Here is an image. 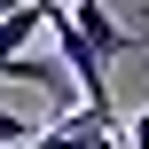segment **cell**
Returning <instances> with one entry per match:
<instances>
[{
	"mask_svg": "<svg viewBox=\"0 0 149 149\" xmlns=\"http://www.w3.org/2000/svg\"><path fill=\"white\" fill-rule=\"evenodd\" d=\"M31 141V118H16V110H0V149H24Z\"/></svg>",
	"mask_w": 149,
	"mask_h": 149,
	"instance_id": "7a4b0ae2",
	"label": "cell"
},
{
	"mask_svg": "<svg viewBox=\"0 0 149 149\" xmlns=\"http://www.w3.org/2000/svg\"><path fill=\"white\" fill-rule=\"evenodd\" d=\"M8 8H16V0H0V16H8Z\"/></svg>",
	"mask_w": 149,
	"mask_h": 149,
	"instance_id": "277c9868",
	"label": "cell"
},
{
	"mask_svg": "<svg viewBox=\"0 0 149 149\" xmlns=\"http://www.w3.org/2000/svg\"><path fill=\"white\" fill-rule=\"evenodd\" d=\"M71 24H79V39H86V47H94L102 63L134 47V31H126V24H118V16L102 8V0H71Z\"/></svg>",
	"mask_w": 149,
	"mask_h": 149,
	"instance_id": "6da1fadb",
	"label": "cell"
},
{
	"mask_svg": "<svg viewBox=\"0 0 149 149\" xmlns=\"http://www.w3.org/2000/svg\"><path fill=\"white\" fill-rule=\"evenodd\" d=\"M71 134H79V118H63L55 134H39V141H24V149H71Z\"/></svg>",
	"mask_w": 149,
	"mask_h": 149,
	"instance_id": "3957f363",
	"label": "cell"
}]
</instances>
